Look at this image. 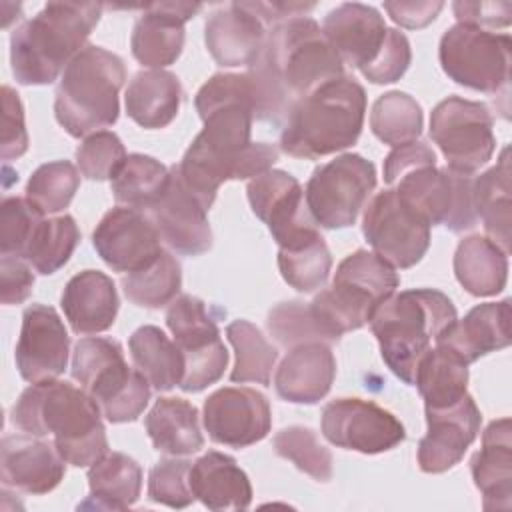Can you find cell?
<instances>
[{
    "label": "cell",
    "instance_id": "cell-52",
    "mask_svg": "<svg viewBox=\"0 0 512 512\" xmlns=\"http://www.w3.org/2000/svg\"><path fill=\"white\" fill-rule=\"evenodd\" d=\"M2 160L20 158L28 150V132L24 124V108L16 90L2 86Z\"/></svg>",
    "mask_w": 512,
    "mask_h": 512
},
{
    "label": "cell",
    "instance_id": "cell-56",
    "mask_svg": "<svg viewBox=\"0 0 512 512\" xmlns=\"http://www.w3.org/2000/svg\"><path fill=\"white\" fill-rule=\"evenodd\" d=\"M444 8V2L440 0H418V2H384V10L388 12V16L404 26V28H424L430 22L436 20V16L440 14V10Z\"/></svg>",
    "mask_w": 512,
    "mask_h": 512
},
{
    "label": "cell",
    "instance_id": "cell-8",
    "mask_svg": "<svg viewBox=\"0 0 512 512\" xmlns=\"http://www.w3.org/2000/svg\"><path fill=\"white\" fill-rule=\"evenodd\" d=\"M398 286L400 278L386 260L374 252L356 250L338 264L332 286L320 290L310 308L334 344L344 332L368 324Z\"/></svg>",
    "mask_w": 512,
    "mask_h": 512
},
{
    "label": "cell",
    "instance_id": "cell-28",
    "mask_svg": "<svg viewBox=\"0 0 512 512\" xmlns=\"http://www.w3.org/2000/svg\"><path fill=\"white\" fill-rule=\"evenodd\" d=\"M470 470L482 492L484 510H510L512 506V430L510 418L488 424L482 448L472 456Z\"/></svg>",
    "mask_w": 512,
    "mask_h": 512
},
{
    "label": "cell",
    "instance_id": "cell-26",
    "mask_svg": "<svg viewBox=\"0 0 512 512\" xmlns=\"http://www.w3.org/2000/svg\"><path fill=\"white\" fill-rule=\"evenodd\" d=\"M336 358L326 342H304L284 356L276 374V394L292 404H316L332 388Z\"/></svg>",
    "mask_w": 512,
    "mask_h": 512
},
{
    "label": "cell",
    "instance_id": "cell-36",
    "mask_svg": "<svg viewBox=\"0 0 512 512\" xmlns=\"http://www.w3.org/2000/svg\"><path fill=\"white\" fill-rule=\"evenodd\" d=\"M510 148L504 146L496 166L474 178L472 198L476 216L482 218L488 238L510 252V224H512V186H510Z\"/></svg>",
    "mask_w": 512,
    "mask_h": 512
},
{
    "label": "cell",
    "instance_id": "cell-34",
    "mask_svg": "<svg viewBox=\"0 0 512 512\" xmlns=\"http://www.w3.org/2000/svg\"><path fill=\"white\" fill-rule=\"evenodd\" d=\"M154 448L168 456H188L204 446L198 410L184 398H158L144 420Z\"/></svg>",
    "mask_w": 512,
    "mask_h": 512
},
{
    "label": "cell",
    "instance_id": "cell-35",
    "mask_svg": "<svg viewBox=\"0 0 512 512\" xmlns=\"http://www.w3.org/2000/svg\"><path fill=\"white\" fill-rule=\"evenodd\" d=\"M454 274L472 296H494L506 286L508 254L488 236H466L454 254Z\"/></svg>",
    "mask_w": 512,
    "mask_h": 512
},
{
    "label": "cell",
    "instance_id": "cell-37",
    "mask_svg": "<svg viewBox=\"0 0 512 512\" xmlns=\"http://www.w3.org/2000/svg\"><path fill=\"white\" fill-rule=\"evenodd\" d=\"M412 386L424 398V410L452 406L468 394V364L452 348L436 344L418 362Z\"/></svg>",
    "mask_w": 512,
    "mask_h": 512
},
{
    "label": "cell",
    "instance_id": "cell-31",
    "mask_svg": "<svg viewBox=\"0 0 512 512\" xmlns=\"http://www.w3.org/2000/svg\"><path fill=\"white\" fill-rule=\"evenodd\" d=\"M190 490L210 510H246L252 486L236 460L222 452H206L190 466Z\"/></svg>",
    "mask_w": 512,
    "mask_h": 512
},
{
    "label": "cell",
    "instance_id": "cell-18",
    "mask_svg": "<svg viewBox=\"0 0 512 512\" xmlns=\"http://www.w3.org/2000/svg\"><path fill=\"white\" fill-rule=\"evenodd\" d=\"M98 256L114 272H136L162 254V238L142 210L116 206L108 210L92 232Z\"/></svg>",
    "mask_w": 512,
    "mask_h": 512
},
{
    "label": "cell",
    "instance_id": "cell-3",
    "mask_svg": "<svg viewBox=\"0 0 512 512\" xmlns=\"http://www.w3.org/2000/svg\"><path fill=\"white\" fill-rule=\"evenodd\" d=\"M12 424L32 436H52L66 464L84 468L108 454L102 412L84 388L64 380L28 386L10 412Z\"/></svg>",
    "mask_w": 512,
    "mask_h": 512
},
{
    "label": "cell",
    "instance_id": "cell-9",
    "mask_svg": "<svg viewBox=\"0 0 512 512\" xmlns=\"http://www.w3.org/2000/svg\"><path fill=\"white\" fill-rule=\"evenodd\" d=\"M510 50L512 40L508 34L454 24L440 38L438 58L444 74L456 84L498 94L508 90Z\"/></svg>",
    "mask_w": 512,
    "mask_h": 512
},
{
    "label": "cell",
    "instance_id": "cell-6",
    "mask_svg": "<svg viewBox=\"0 0 512 512\" xmlns=\"http://www.w3.org/2000/svg\"><path fill=\"white\" fill-rule=\"evenodd\" d=\"M452 300L432 288H412L386 298L370 318L386 366L404 384H414L416 366L432 340L456 322Z\"/></svg>",
    "mask_w": 512,
    "mask_h": 512
},
{
    "label": "cell",
    "instance_id": "cell-2",
    "mask_svg": "<svg viewBox=\"0 0 512 512\" xmlns=\"http://www.w3.org/2000/svg\"><path fill=\"white\" fill-rule=\"evenodd\" d=\"M246 72L256 94L254 120L280 126L300 98L344 76V64L316 20L294 16L266 32L264 48Z\"/></svg>",
    "mask_w": 512,
    "mask_h": 512
},
{
    "label": "cell",
    "instance_id": "cell-45",
    "mask_svg": "<svg viewBox=\"0 0 512 512\" xmlns=\"http://www.w3.org/2000/svg\"><path fill=\"white\" fill-rule=\"evenodd\" d=\"M78 186V168L68 160H54L32 172L26 184V198L44 214H58L68 208Z\"/></svg>",
    "mask_w": 512,
    "mask_h": 512
},
{
    "label": "cell",
    "instance_id": "cell-42",
    "mask_svg": "<svg viewBox=\"0 0 512 512\" xmlns=\"http://www.w3.org/2000/svg\"><path fill=\"white\" fill-rule=\"evenodd\" d=\"M226 338L236 354L230 380L240 384L256 382L270 386V376L278 360V352L262 336V332L248 320H234L226 326Z\"/></svg>",
    "mask_w": 512,
    "mask_h": 512
},
{
    "label": "cell",
    "instance_id": "cell-49",
    "mask_svg": "<svg viewBox=\"0 0 512 512\" xmlns=\"http://www.w3.org/2000/svg\"><path fill=\"white\" fill-rule=\"evenodd\" d=\"M190 466L192 462L178 456L162 458L150 468L148 474V498L168 508H186L196 498L190 490Z\"/></svg>",
    "mask_w": 512,
    "mask_h": 512
},
{
    "label": "cell",
    "instance_id": "cell-39",
    "mask_svg": "<svg viewBox=\"0 0 512 512\" xmlns=\"http://www.w3.org/2000/svg\"><path fill=\"white\" fill-rule=\"evenodd\" d=\"M80 242V230L70 214L54 218H40L34 226L22 260H26L38 274L50 276L58 272L72 256Z\"/></svg>",
    "mask_w": 512,
    "mask_h": 512
},
{
    "label": "cell",
    "instance_id": "cell-11",
    "mask_svg": "<svg viewBox=\"0 0 512 512\" xmlns=\"http://www.w3.org/2000/svg\"><path fill=\"white\" fill-rule=\"evenodd\" d=\"M166 326L184 356L180 388L184 392H202L218 382L228 364V350L206 304L192 294L174 298L166 310Z\"/></svg>",
    "mask_w": 512,
    "mask_h": 512
},
{
    "label": "cell",
    "instance_id": "cell-10",
    "mask_svg": "<svg viewBox=\"0 0 512 512\" xmlns=\"http://www.w3.org/2000/svg\"><path fill=\"white\" fill-rule=\"evenodd\" d=\"M374 186V164L350 152L314 168L304 188V200L318 226L338 230L356 222Z\"/></svg>",
    "mask_w": 512,
    "mask_h": 512
},
{
    "label": "cell",
    "instance_id": "cell-30",
    "mask_svg": "<svg viewBox=\"0 0 512 512\" xmlns=\"http://www.w3.org/2000/svg\"><path fill=\"white\" fill-rule=\"evenodd\" d=\"M84 390L112 424L134 422L150 400V382L138 368L126 364L124 354L98 370Z\"/></svg>",
    "mask_w": 512,
    "mask_h": 512
},
{
    "label": "cell",
    "instance_id": "cell-23",
    "mask_svg": "<svg viewBox=\"0 0 512 512\" xmlns=\"http://www.w3.org/2000/svg\"><path fill=\"white\" fill-rule=\"evenodd\" d=\"M200 10V4L188 2H156L144 6L130 36L132 56L154 70L174 64L184 48V24Z\"/></svg>",
    "mask_w": 512,
    "mask_h": 512
},
{
    "label": "cell",
    "instance_id": "cell-4",
    "mask_svg": "<svg viewBox=\"0 0 512 512\" xmlns=\"http://www.w3.org/2000/svg\"><path fill=\"white\" fill-rule=\"evenodd\" d=\"M96 2H48L10 36L12 76L22 86H46L58 80L72 58L84 50L102 16Z\"/></svg>",
    "mask_w": 512,
    "mask_h": 512
},
{
    "label": "cell",
    "instance_id": "cell-46",
    "mask_svg": "<svg viewBox=\"0 0 512 512\" xmlns=\"http://www.w3.org/2000/svg\"><path fill=\"white\" fill-rule=\"evenodd\" d=\"M274 452L290 460L300 472L312 476L318 482L332 478V454L320 444L314 430L306 426H288L276 432L272 440Z\"/></svg>",
    "mask_w": 512,
    "mask_h": 512
},
{
    "label": "cell",
    "instance_id": "cell-19",
    "mask_svg": "<svg viewBox=\"0 0 512 512\" xmlns=\"http://www.w3.org/2000/svg\"><path fill=\"white\" fill-rule=\"evenodd\" d=\"M70 336L62 318L52 306L30 304L22 314V328L16 344V368L30 382L58 378L68 364Z\"/></svg>",
    "mask_w": 512,
    "mask_h": 512
},
{
    "label": "cell",
    "instance_id": "cell-1",
    "mask_svg": "<svg viewBox=\"0 0 512 512\" xmlns=\"http://www.w3.org/2000/svg\"><path fill=\"white\" fill-rule=\"evenodd\" d=\"M194 106L204 128L174 166L182 184L208 210L222 182L256 178L272 170L278 148L250 140L256 94L246 72L214 74L196 92Z\"/></svg>",
    "mask_w": 512,
    "mask_h": 512
},
{
    "label": "cell",
    "instance_id": "cell-41",
    "mask_svg": "<svg viewBox=\"0 0 512 512\" xmlns=\"http://www.w3.org/2000/svg\"><path fill=\"white\" fill-rule=\"evenodd\" d=\"M124 296L140 308H162L170 304L182 286L180 262L166 250L148 266L128 272L120 280Z\"/></svg>",
    "mask_w": 512,
    "mask_h": 512
},
{
    "label": "cell",
    "instance_id": "cell-22",
    "mask_svg": "<svg viewBox=\"0 0 512 512\" xmlns=\"http://www.w3.org/2000/svg\"><path fill=\"white\" fill-rule=\"evenodd\" d=\"M66 474V460L54 442L32 434L4 436L0 442V478L4 488L24 494H48Z\"/></svg>",
    "mask_w": 512,
    "mask_h": 512
},
{
    "label": "cell",
    "instance_id": "cell-12",
    "mask_svg": "<svg viewBox=\"0 0 512 512\" xmlns=\"http://www.w3.org/2000/svg\"><path fill=\"white\" fill-rule=\"evenodd\" d=\"M474 178L448 166H420L400 176L392 186L430 226L442 224L450 232L472 230L478 222L472 198Z\"/></svg>",
    "mask_w": 512,
    "mask_h": 512
},
{
    "label": "cell",
    "instance_id": "cell-43",
    "mask_svg": "<svg viewBox=\"0 0 512 512\" xmlns=\"http://www.w3.org/2000/svg\"><path fill=\"white\" fill-rule=\"evenodd\" d=\"M422 126V108L410 94L390 90L376 98L370 112V128L380 142L394 148L414 142L422 134Z\"/></svg>",
    "mask_w": 512,
    "mask_h": 512
},
{
    "label": "cell",
    "instance_id": "cell-55",
    "mask_svg": "<svg viewBox=\"0 0 512 512\" xmlns=\"http://www.w3.org/2000/svg\"><path fill=\"white\" fill-rule=\"evenodd\" d=\"M34 286V274L30 264L16 256L0 258V288H2V304H22Z\"/></svg>",
    "mask_w": 512,
    "mask_h": 512
},
{
    "label": "cell",
    "instance_id": "cell-7",
    "mask_svg": "<svg viewBox=\"0 0 512 512\" xmlns=\"http://www.w3.org/2000/svg\"><path fill=\"white\" fill-rule=\"evenodd\" d=\"M124 80V60L102 46L88 44L72 58L56 86L54 116L58 124L72 138L112 126L120 114L118 94Z\"/></svg>",
    "mask_w": 512,
    "mask_h": 512
},
{
    "label": "cell",
    "instance_id": "cell-24",
    "mask_svg": "<svg viewBox=\"0 0 512 512\" xmlns=\"http://www.w3.org/2000/svg\"><path fill=\"white\" fill-rule=\"evenodd\" d=\"M386 22L374 6L346 2L330 10L322 34L340 56L342 64L364 70L374 62L386 40Z\"/></svg>",
    "mask_w": 512,
    "mask_h": 512
},
{
    "label": "cell",
    "instance_id": "cell-47",
    "mask_svg": "<svg viewBox=\"0 0 512 512\" xmlns=\"http://www.w3.org/2000/svg\"><path fill=\"white\" fill-rule=\"evenodd\" d=\"M268 332L284 348H294L304 342H326L332 344L330 336L314 316L310 304L300 300L280 302L268 312Z\"/></svg>",
    "mask_w": 512,
    "mask_h": 512
},
{
    "label": "cell",
    "instance_id": "cell-51",
    "mask_svg": "<svg viewBox=\"0 0 512 512\" xmlns=\"http://www.w3.org/2000/svg\"><path fill=\"white\" fill-rule=\"evenodd\" d=\"M410 60L412 50L408 38L400 30L388 28L382 50L378 52L374 62L360 72L372 84H392L404 76V72L410 66Z\"/></svg>",
    "mask_w": 512,
    "mask_h": 512
},
{
    "label": "cell",
    "instance_id": "cell-40",
    "mask_svg": "<svg viewBox=\"0 0 512 512\" xmlns=\"http://www.w3.org/2000/svg\"><path fill=\"white\" fill-rule=\"evenodd\" d=\"M170 170L146 154H128L110 180L114 200L126 208L148 210L164 192Z\"/></svg>",
    "mask_w": 512,
    "mask_h": 512
},
{
    "label": "cell",
    "instance_id": "cell-38",
    "mask_svg": "<svg viewBox=\"0 0 512 512\" xmlns=\"http://www.w3.org/2000/svg\"><path fill=\"white\" fill-rule=\"evenodd\" d=\"M134 366L158 392L180 386L184 376V356L158 326H140L128 340Z\"/></svg>",
    "mask_w": 512,
    "mask_h": 512
},
{
    "label": "cell",
    "instance_id": "cell-15",
    "mask_svg": "<svg viewBox=\"0 0 512 512\" xmlns=\"http://www.w3.org/2000/svg\"><path fill=\"white\" fill-rule=\"evenodd\" d=\"M320 426L330 444L362 454H380L406 440V430L392 412L362 398L328 402Z\"/></svg>",
    "mask_w": 512,
    "mask_h": 512
},
{
    "label": "cell",
    "instance_id": "cell-48",
    "mask_svg": "<svg viewBox=\"0 0 512 512\" xmlns=\"http://www.w3.org/2000/svg\"><path fill=\"white\" fill-rule=\"evenodd\" d=\"M124 160V144L110 130H100L86 136L76 150L78 170L88 180H112Z\"/></svg>",
    "mask_w": 512,
    "mask_h": 512
},
{
    "label": "cell",
    "instance_id": "cell-33",
    "mask_svg": "<svg viewBox=\"0 0 512 512\" xmlns=\"http://www.w3.org/2000/svg\"><path fill=\"white\" fill-rule=\"evenodd\" d=\"M90 496L78 508L126 510L140 498L142 468L124 452H108L88 470Z\"/></svg>",
    "mask_w": 512,
    "mask_h": 512
},
{
    "label": "cell",
    "instance_id": "cell-54",
    "mask_svg": "<svg viewBox=\"0 0 512 512\" xmlns=\"http://www.w3.org/2000/svg\"><path fill=\"white\" fill-rule=\"evenodd\" d=\"M432 164H436V154L426 142L414 140V142L396 146L384 160V182L392 186L406 172L420 166H432Z\"/></svg>",
    "mask_w": 512,
    "mask_h": 512
},
{
    "label": "cell",
    "instance_id": "cell-29",
    "mask_svg": "<svg viewBox=\"0 0 512 512\" xmlns=\"http://www.w3.org/2000/svg\"><path fill=\"white\" fill-rule=\"evenodd\" d=\"M436 344L452 348L466 364L510 344V300L484 302L474 306L462 320H456Z\"/></svg>",
    "mask_w": 512,
    "mask_h": 512
},
{
    "label": "cell",
    "instance_id": "cell-21",
    "mask_svg": "<svg viewBox=\"0 0 512 512\" xmlns=\"http://www.w3.org/2000/svg\"><path fill=\"white\" fill-rule=\"evenodd\" d=\"M424 412L428 432L418 444V466L426 474H440L464 458L480 432L482 414L470 394L452 406Z\"/></svg>",
    "mask_w": 512,
    "mask_h": 512
},
{
    "label": "cell",
    "instance_id": "cell-53",
    "mask_svg": "<svg viewBox=\"0 0 512 512\" xmlns=\"http://www.w3.org/2000/svg\"><path fill=\"white\" fill-rule=\"evenodd\" d=\"M454 16L458 24L476 28H506L512 22L510 2H454Z\"/></svg>",
    "mask_w": 512,
    "mask_h": 512
},
{
    "label": "cell",
    "instance_id": "cell-13",
    "mask_svg": "<svg viewBox=\"0 0 512 512\" xmlns=\"http://www.w3.org/2000/svg\"><path fill=\"white\" fill-rule=\"evenodd\" d=\"M494 118L486 104L448 96L430 112V138L446 158V166L472 174L494 154Z\"/></svg>",
    "mask_w": 512,
    "mask_h": 512
},
{
    "label": "cell",
    "instance_id": "cell-44",
    "mask_svg": "<svg viewBox=\"0 0 512 512\" xmlns=\"http://www.w3.org/2000/svg\"><path fill=\"white\" fill-rule=\"evenodd\" d=\"M278 268L286 284L298 292H314L328 280L332 268L330 250L320 232L278 248Z\"/></svg>",
    "mask_w": 512,
    "mask_h": 512
},
{
    "label": "cell",
    "instance_id": "cell-20",
    "mask_svg": "<svg viewBox=\"0 0 512 512\" xmlns=\"http://www.w3.org/2000/svg\"><path fill=\"white\" fill-rule=\"evenodd\" d=\"M202 204L182 184L176 166L160 198L148 208V218L156 226L162 242L184 256H198L212 248V230Z\"/></svg>",
    "mask_w": 512,
    "mask_h": 512
},
{
    "label": "cell",
    "instance_id": "cell-25",
    "mask_svg": "<svg viewBox=\"0 0 512 512\" xmlns=\"http://www.w3.org/2000/svg\"><path fill=\"white\" fill-rule=\"evenodd\" d=\"M266 40V26L242 2H232L206 18L204 42L220 66H252Z\"/></svg>",
    "mask_w": 512,
    "mask_h": 512
},
{
    "label": "cell",
    "instance_id": "cell-50",
    "mask_svg": "<svg viewBox=\"0 0 512 512\" xmlns=\"http://www.w3.org/2000/svg\"><path fill=\"white\" fill-rule=\"evenodd\" d=\"M46 214L28 198L10 196L0 206V252L2 256L22 258L28 238Z\"/></svg>",
    "mask_w": 512,
    "mask_h": 512
},
{
    "label": "cell",
    "instance_id": "cell-27",
    "mask_svg": "<svg viewBox=\"0 0 512 512\" xmlns=\"http://www.w3.org/2000/svg\"><path fill=\"white\" fill-rule=\"evenodd\" d=\"M118 294L110 276L100 270H82L68 280L60 306L76 334L108 330L118 314Z\"/></svg>",
    "mask_w": 512,
    "mask_h": 512
},
{
    "label": "cell",
    "instance_id": "cell-14",
    "mask_svg": "<svg viewBox=\"0 0 512 512\" xmlns=\"http://www.w3.org/2000/svg\"><path fill=\"white\" fill-rule=\"evenodd\" d=\"M362 232L374 254L392 268H410L430 246V224L394 188L378 192L364 208Z\"/></svg>",
    "mask_w": 512,
    "mask_h": 512
},
{
    "label": "cell",
    "instance_id": "cell-5",
    "mask_svg": "<svg viewBox=\"0 0 512 512\" xmlns=\"http://www.w3.org/2000/svg\"><path fill=\"white\" fill-rule=\"evenodd\" d=\"M366 114V92L344 74L300 98L284 120L280 148L294 158L316 160L356 144Z\"/></svg>",
    "mask_w": 512,
    "mask_h": 512
},
{
    "label": "cell",
    "instance_id": "cell-16",
    "mask_svg": "<svg viewBox=\"0 0 512 512\" xmlns=\"http://www.w3.org/2000/svg\"><path fill=\"white\" fill-rule=\"evenodd\" d=\"M246 194L252 212L268 226L278 248L292 246L318 232L304 190L292 174L268 170L248 182Z\"/></svg>",
    "mask_w": 512,
    "mask_h": 512
},
{
    "label": "cell",
    "instance_id": "cell-32",
    "mask_svg": "<svg viewBox=\"0 0 512 512\" xmlns=\"http://www.w3.org/2000/svg\"><path fill=\"white\" fill-rule=\"evenodd\" d=\"M182 102V86L176 74L168 70L138 72L124 94L126 114L142 128L156 130L168 126Z\"/></svg>",
    "mask_w": 512,
    "mask_h": 512
},
{
    "label": "cell",
    "instance_id": "cell-17",
    "mask_svg": "<svg viewBox=\"0 0 512 512\" xmlns=\"http://www.w3.org/2000/svg\"><path fill=\"white\" fill-rule=\"evenodd\" d=\"M204 428L212 442L246 448L264 440L272 428L266 396L248 386H226L204 402Z\"/></svg>",
    "mask_w": 512,
    "mask_h": 512
}]
</instances>
